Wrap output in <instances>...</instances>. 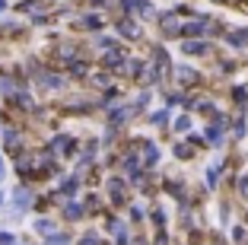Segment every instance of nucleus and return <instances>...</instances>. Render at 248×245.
Returning a JSON list of instances; mask_svg holds the SVG:
<instances>
[{
	"mask_svg": "<svg viewBox=\"0 0 248 245\" xmlns=\"http://www.w3.org/2000/svg\"><path fill=\"white\" fill-rule=\"evenodd\" d=\"M159 26L166 29V35H178V29H182V16H178V10L159 13Z\"/></svg>",
	"mask_w": 248,
	"mask_h": 245,
	"instance_id": "nucleus-3",
	"label": "nucleus"
},
{
	"mask_svg": "<svg viewBox=\"0 0 248 245\" xmlns=\"http://www.w3.org/2000/svg\"><path fill=\"white\" fill-rule=\"evenodd\" d=\"M153 220H156L159 226H166V213H162V210H153Z\"/></svg>",
	"mask_w": 248,
	"mask_h": 245,
	"instance_id": "nucleus-23",
	"label": "nucleus"
},
{
	"mask_svg": "<svg viewBox=\"0 0 248 245\" xmlns=\"http://www.w3.org/2000/svg\"><path fill=\"white\" fill-rule=\"evenodd\" d=\"M45 245H70V236L67 232H54V236L45 239Z\"/></svg>",
	"mask_w": 248,
	"mask_h": 245,
	"instance_id": "nucleus-11",
	"label": "nucleus"
},
{
	"mask_svg": "<svg viewBox=\"0 0 248 245\" xmlns=\"http://www.w3.org/2000/svg\"><path fill=\"white\" fill-rule=\"evenodd\" d=\"M245 131H248L245 118H239V121H235V128H232V137H245Z\"/></svg>",
	"mask_w": 248,
	"mask_h": 245,
	"instance_id": "nucleus-16",
	"label": "nucleus"
},
{
	"mask_svg": "<svg viewBox=\"0 0 248 245\" xmlns=\"http://www.w3.org/2000/svg\"><path fill=\"white\" fill-rule=\"evenodd\" d=\"M108 195H111V201H115V204H124V181L121 179H111L108 181Z\"/></svg>",
	"mask_w": 248,
	"mask_h": 245,
	"instance_id": "nucleus-8",
	"label": "nucleus"
},
{
	"mask_svg": "<svg viewBox=\"0 0 248 245\" xmlns=\"http://www.w3.org/2000/svg\"><path fill=\"white\" fill-rule=\"evenodd\" d=\"M217 3H226V0H217Z\"/></svg>",
	"mask_w": 248,
	"mask_h": 245,
	"instance_id": "nucleus-28",
	"label": "nucleus"
},
{
	"mask_svg": "<svg viewBox=\"0 0 248 245\" xmlns=\"http://www.w3.org/2000/svg\"><path fill=\"white\" fill-rule=\"evenodd\" d=\"M223 38H226L232 48H245L248 45V29H232V32H223Z\"/></svg>",
	"mask_w": 248,
	"mask_h": 245,
	"instance_id": "nucleus-5",
	"label": "nucleus"
},
{
	"mask_svg": "<svg viewBox=\"0 0 248 245\" xmlns=\"http://www.w3.org/2000/svg\"><path fill=\"white\" fill-rule=\"evenodd\" d=\"M0 201H3V197H0Z\"/></svg>",
	"mask_w": 248,
	"mask_h": 245,
	"instance_id": "nucleus-29",
	"label": "nucleus"
},
{
	"mask_svg": "<svg viewBox=\"0 0 248 245\" xmlns=\"http://www.w3.org/2000/svg\"><path fill=\"white\" fill-rule=\"evenodd\" d=\"M232 96H235V102H245V99H248V89H242V86H235V93H232Z\"/></svg>",
	"mask_w": 248,
	"mask_h": 245,
	"instance_id": "nucleus-21",
	"label": "nucleus"
},
{
	"mask_svg": "<svg viewBox=\"0 0 248 245\" xmlns=\"http://www.w3.org/2000/svg\"><path fill=\"white\" fill-rule=\"evenodd\" d=\"M0 245H13V236L10 232H0Z\"/></svg>",
	"mask_w": 248,
	"mask_h": 245,
	"instance_id": "nucleus-24",
	"label": "nucleus"
},
{
	"mask_svg": "<svg viewBox=\"0 0 248 245\" xmlns=\"http://www.w3.org/2000/svg\"><path fill=\"white\" fill-rule=\"evenodd\" d=\"M0 179H3V166H0Z\"/></svg>",
	"mask_w": 248,
	"mask_h": 245,
	"instance_id": "nucleus-27",
	"label": "nucleus"
},
{
	"mask_svg": "<svg viewBox=\"0 0 248 245\" xmlns=\"http://www.w3.org/2000/svg\"><path fill=\"white\" fill-rule=\"evenodd\" d=\"M150 121H153V124H166V121H169V108H166V112H156Z\"/></svg>",
	"mask_w": 248,
	"mask_h": 245,
	"instance_id": "nucleus-17",
	"label": "nucleus"
},
{
	"mask_svg": "<svg viewBox=\"0 0 248 245\" xmlns=\"http://www.w3.org/2000/svg\"><path fill=\"white\" fill-rule=\"evenodd\" d=\"M188 128H191V115H178L175 118V131H178V134H185Z\"/></svg>",
	"mask_w": 248,
	"mask_h": 245,
	"instance_id": "nucleus-14",
	"label": "nucleus"
},
{
	"mask_svg": "<svg viewBox=\"0 0 248 245\" xmlns=\"http://www.w3.org/2000/svg\"><path fill=\"white\" fill-rule=\"evenodd\" d=\"M3 7H7V3H3V0H0V10H3Z\"/></svg>",
	"mask_w": 248,
	"mask_h": 245,
	"instance_id": "nucleus-26",
	"label": "nucleus"
},
{
	"mask_svg": "<svg viewBox=\"0 0 248 245\" xmlns=\"http://www.w3.org/2000/svg\"><path fill=\"white\" fill-rule=\"evenodd\" d=\"M54 150H58V153L73 150V140H70V137H58V140H54Z\"/></svg>",
	"mask_w": 248,
	"mask_h": 245,
	"instance_id": "nucleus-13",
	"label": "nucleus"
},
{
	"mask_svg": "<svg viewBox=\"0 0 248 245\" xmlns=\"http://www.w3.org/2000/svg\"><path fill=\"white\" fill-rule=\"evenodd\" d=\"M175 156H191V150H188V144H178V147H175Z\"/></svg>",
	"mask_w": 248,
	"mask_h": 245,
	"instance_id": "nucleus-22",
	"label": "nucleus"
},
{
	"mask_svg": "<svg viewBox=\"0 0 248 245\" xmlns=\"http://www.w3.org/2000/svg\"><path fill=\"white\" fill-rule=\"evenodd\" d=\"M223 134H226V124H210V128H207V144L223 147Z\"/></svg>",
	"mask_w": 248,
	"mask_h": 245,
	"instance_id": "nucleus-6",
	"label": "nucleus"
},
{
	"mask_svg": "<svg viewBox=\"0 0 248 245\" xmlns=\"http://www.w3.org/2000/svg\"><path fill=\"white\" fill-rule=\"evenodd\" d=\"M121 10L127 16H137V19H150V16H156L153 0H121Z\"/></svg>",
	"mask_w": 248,
	"mask_h": 245,
	"instance_id": "nucleus-1",
	"label": "nucleus"
},
{
	"mask_svg": "<svg viewBox=\"0 0 248 245\" xmlns=\"http://www.w3.org/2000/svg\"><path fill=\"white\" fill-rule=\"evenodd\" d=\"M143 153H146V166H156V163H159V147L156 144L143 140Z\"/></svg>",
	"mask_w": 248,
	"mask_h": 245,
	"instance_id": "nucleus-9",
	"label": "nucleus"
},
{
	"mask_svg": "<svg viewBox=\"0 0 248 245\" xmlns=\"http://www.w3.org/2000/svg\"><path fill=\"white\" fill-rule=\"evenodd\" d=\"M175 80H178V83H182V86H191V80H194V83H197V80H201V73H197L194 67L182 64V67H178V70H175Z\"/></svg>",
	"mask_w": 248,
	"mask_h": 245,
	"instance_id": "nucleus-4",
	"label": "nucleus"
},
{
	"mask_svg": "<svg viewBox=\"0 0 248 245\" xmlns=\"http://www.w3.org/2000/svg\"><path fill=\"white\" fill-rule=\"evenodd\" d=\"M83 22H86L89 29H102V19H99V16H86Z\"/></svg>",
	"mask_w": 248,
	"mask_h": 245,
	"instance_id": "nucleus-18",
	"label": "nucleus"
},
{
	"mask_svg": "<svg viewBox=\"0 0 248 245\" xmlns=\"http://www.w3.org/2000/svg\"><path fill=\"white\" fill-rule=\"evenodd\" d=\"M80 245H102V242H99V236H95V232H86V239H83Z\"/></svg>",
	"mask_w": 248,
	"mask_h": 245,
	"instance_id": "nucleus-20",
	"label": "nucleus"
},
{
	"mask_svg": "<svg viewBox=\"0 0 248 245\" xmlns=\"http://www.w3.org/2000/svg\"><path fill=\"white\" fill-rule=\"evenodd\" d=\"M67 216H70V220H80L83 207H80V204H67Z\"/></svg>",
	"mask_w": 248,
	"mask_h": 245,
	"instance_id": "nucleus-15",
	"label": "nucleus"
},
{
	"mask_svg": "<svg viewBox=\"0 0 248 245\" xmlns=\"http://www.w3.org/2000/svg\"><path fill=\"white\" fill-rule=\"evenodd\" d=\"M182 54H185V58L210 54V42H204V38H185V42H182Z\"/></svg>",
	"mask_w": 248,
	"mask_h": 245,
	"instance_id": "nucleus-2",
	"label": "nucleus"
},
{
	"mask_svg": "<svg viewBox=\"0 0 248 245\" xmlns=\"http://www.w3.org/2000/svg\"><path fill=\"white\" fill-rule=\"evenodd\" d=\"M232 239H235V242L242 245V242H245V239H248V232L242 229V226H235V229H232Z\"/></svg>",
	"mask_w": 248,
	"mask_h": 245,
	"instance_id": "nucleus-19",
	"label": "nucleus"
},
{
	"mask_svg": "<svg viewBox=\"0 0 248 245\" xmlns=\"http://www.w3.org/2000/svg\"><path fill=\"white\" fill-rule=\"evenodd\" d=\"M29 201H32V195L26 188H19V191H16V207H29Z\"/></svg>",
	"mask_w": 248,
	"mask_h": 245,
	"instance_id": "nucleus-12",
	"label": "nucleus"
},
{
	"mask_svg": "<svg viewBox=\"0 0 248 245\" xmlns=\"http://www.w3.org/2000/svg\"><path fill=\"white\" fill-rule=\"evenodd\" d=\"M118 32H121L124 38H140V26L134 19H121L118 22Z\"/></svg>",
	"mask_w": 248,
	"mask_h": 245,
	"instance_id": "nucleus-7",
	"label": "nucleus"
},
{
	"mask_svg": "<svg viewBox=\"0 0 248 245\" xmlns=\"http://www.w3.org/2000/svg\"><path fill=\"white\" fill-rule=\"evenodd\" d=\"M239 191H242V195H248V179H239Z\"/></svg>",
	"mask_w": 248,
	"mask_h": 245,
	"instance_id": "nucleus-25",
	"label": "nucleus"
},
{
	"mask_svg": "<svg viewBox=\"0 0 248 245\" xmlns=\"http://www.w3.org/2000/svg\"><path fill=\"white\" fill-rule=\"evenodd\" d=\"M105 64H108V67H124V51H108Z\"/></svg>",
	"mask_w": 248,
	"mask_h": 245,
	"instance_id": "nucleus-10",
	"label": "nucleus"
}]
</instances>
